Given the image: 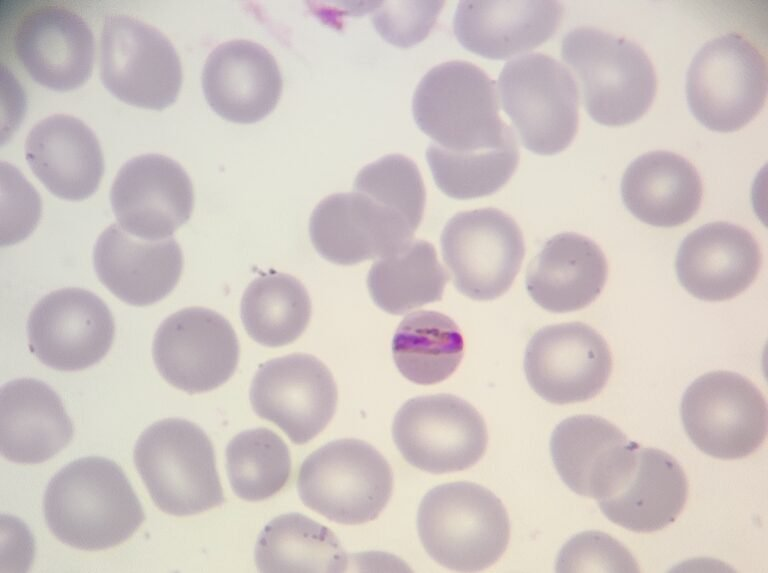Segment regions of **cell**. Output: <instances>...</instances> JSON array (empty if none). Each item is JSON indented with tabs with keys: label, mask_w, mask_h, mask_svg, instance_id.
<instances>
[{
	"label": "cell",
	"mask_w": 768,
	"mask_h": 573,
	"mask_svg": "<svg viewBox=\"0 0 768 573\" xmlns=\"http://www.w3.org/2000/svg\"><path fill=\"white\" fill-rule=\"evenodd\" d=\"M43 511L58 540L87 551L124 542L145 519L123 470L99 456L79 458L55 474L45 490Z\"/></svg>",
	"instance_id": "obj_1"
},
{
	"label": "cell",
	"mask_w": 768,
	"mask_h": 573,
	"mask_svg": "<svg viewBox=\"0 0 768 573\" xmlns=\"http://www.w3.org/2000/svg\"><path fill=\"white\" fill-rule=\"evenodd\" d=\"M412 111L419 129L450 152H473L516 140L499 116L495 82L467 61L430 69L417 85Z\"/></svg>",
	"instance_id": "obj_2"
},
{
	"label": "cell",
	"mask_w": 768,
	"mask_h": 573,
	"mask_svg": "<svg viewBox=\"0 0 768 573\" xmlns=\"http://www.w3.org/2000/svg\"><path fill=\"white\" fill-rule=\"evenodd\" d=\"M417 528L428 555L459 572L490 567L504 554L510 522L501 500L472 482H452L431 489L422 499Z\"/></svg>",
	"instance_id": "obj_3"
},
{
	"label": "cell",
	"mask_w": 768,
	"mask_h": 573,
	"mask_svg": "<svg viewBox=\"0 0 768 573\" xmlns=\"http://www.w3.org/2000/svg\"><path fill=\"white\" fill-rule=\"evenodd\" d=\"M561 51L578 76L587 113L595 122L627 125L651 107L656 74L636 43L594 27H578L564 36Z\"/></svg>",
	"instance_id": "obj_4"
},
{
	"label": "cell",
	"mask_w": 768,
	"mask_h": 573,
	"mask_svg": "<svg viewBox=\"0 0 768 573\" xmlns=\"http://www.w3.org/2000/svg\"><path fill=\"white\" fill-rule=\"evenodd\" d=\"M134 463L151 499L165 513L194 515L225 500L214 447L188 420L166 418L150 425L136 442Z\"/></svg>",
	"instance_id": "obj_5"
},
{
	"label": "cell",
	"mask_w": 768,
	"mask_h": 573,
	"mask_svg": "<svg viewBox=\"0 0 768 573\" xmlns=\"http://www.w3.org/2000/svg\"><path fill=\"white\" fill-rule=\"evenodd\" d=\"M298 494L308 508L340 524L376 519L393 491L392 469L369 443L338 439L312 452L301 464Z\"/></svg>",
	"instance_id": "obj_6"
},
{
	"label": "cell",
	"mask_w": 768,
	"mask_h": 573,
	"mask_svg": "<svg viewBox=\"0 0 768 573\" xmlns=\"http://www.w3.org/2000/svg\"><path fill=\"white\" fill-rule=\"evenodd\" d=\"M685 92L690 111L703 126L717 132L737 131L765 104V57L737 33L714 38L693 57Z\"/></svg>",
	"instance_id": "obj_7"
},
{
	"label": "cell",
	"mask_w": 768,
	"mask_h": 573,
	"mask_svg": "<svg viewBox=\"0 0 768 573\" xmlns=\"http://www.w3.org/2000/svg\"><path fill=\"white\" fill-rule=\"evenodd\" d=\"M503 108L522 145L539 155H554L573 141L579 122L578 87L556 59L530 53L509 61L499 74Z\"/></svg>",
	"instance_id": "obj_8"
},
{
	"label": "cell",
	"mask_w": 768,
	"mask_h": 573,
	"mask_svg": "<svg viewBox=\"0 0 768 573\" xmlns=\"http://www.w3.org/2000/svg\"><path fill=\"white\" fill-rule=\"evenodd\" d=\"M680 411L693 444L715 458L746 457L761 447L767 435L764 395L735 372L713 371L694 380L683 394Z\"/></svg>",
	"instance_id": "obj_9"
},
{
	"label": "cell",
	"mask_w": 768,
	"mask_h": 573,
	"mask_svg": "<svg viewBox=\"0 0 768 573\" xmlns=\"http://www.w3.org/2000/svg\"><path fill=\"white\" fill-rule=\"evenodd\" d=\"M99 66L106 89L135 107L165 109L176 101L181 89V62L170 40L130 16L105 19Z\"/></svg>",
	"instance_id": "obj_10"
},
{
	"label": "cell",
	"mask_w": 768,
	"mask_h": 573,
	"mask_svg": "<svg viewBox=\"0 0 768 573\" xmlns=\"http://www.w3.org/2000/svg\"><path fill=\"white\" fill-rule=\"evenodd\" d=\"M397 449L412 466L433 474L468 469L484 455L488 434L482 415L451 394L406 401L394 417Z\"/></svg>",
	"instance_id": "obj_11"
},
{
	"label": "cell",
	"mask_w": 768,
	"mask_h": 573,
	"mask_svg": "<svg viewBox=\"0 0 768 573\" xmlns=\"http://www.w3.org/2000/svg\"><path fill=\"white\" fill-rule=\"evenodd\" d=\"M441 249L454 286L478 301L504 294L525 255L521 229L512 217L496 208L454 215L442 231Z\"/></svg>",
	"instance_id": "obj_12"
},
{
	"label": "cell",
	"mask_w": 768,
	"mask_h": 573,
	"mask_svg": "<svg viewBox=\"0 0 768 573\" xmlns=\"http://www.w3.org/2000/svg\"><path fill=\"white\" fill-rule=\"evenodd\" d=\"M154 363L172 386L187 393L216 389L235 372L239 344L220 314L189 307L166 318L155 333Z\"/></svg>",
	"instance_id": "obj_13"
},
{
	"label": "cell",
	"mask_w": 768,
	"mask_h": 573,
	"mask_svg": "<svg viewBox=\"0 0 768 573\" xmlns=\"http://www.w3.org/2000/svg\"><path fill=\"white\" fill-rule=\"evenodd\" d=\"M337 397L330 370L316 357L303 353L265 362L250 388L254 412L277 425L298 445L326 428L335 413Z\"/></svg>",
	"instance_id": "obj_14"
},
{
	"label": "cell",
	"mask_w": 768,
	"mask_h": 573,
	"mask_svg": "<svg viewBox=\"0 0 768 573\" xmlns=\"http://www.w3.org/2000/svg\"><path fill=\"white\" fill-rule=\"evenodd\" d=\"M524 371L531 388L553 404L583 402L605 387L612 371L606 340L582 322L549 325L530 339Z\"/></svg>",
	"instance_id": "obj_15"
},
{
	"label": "cell",
	"mask_w": 768,
	"mask_h": 573,
	"mask_svg": "<svg viewBox=\"0 0 768 573\" xmlns=\"http://www.w3.org/2000/svg\"><path fill=\"white\" fill-rule=\"evenodd\" d=\"M115 333L113 316L94 293L63 288L44 296L27 322L30 351L46 366L79 371L105 357Z\"/></svg>",
	"instance_id": "obj_16"
},
{
	"label": "cell",
	"mask_w": 768,
	"mask_h": 573,
	"mask_svg": "<svg viewBox=\"0 0 768 573\" xmlns=\"http://www.w3.org/2000/svg\"><path fill=\"white\" fill-rule=\"evenodd\" d=\"M110 201L120 227L132 236L169 238L194 206L191 180L182 166L160 154L132 158L118 171Z\"/></svg>",
	"instance_id": "obj_17"
},
{
	"label": "cell",
	"mask_w": 768,
	"mask_h": 573,
	"mask_svg": "<svg viewBox=\"0 0 768 573\" xmlns=\"http://www.w3.org/2000/svg\"><path fill=\"white\" fill-rule=\"evenodd\" d=\"M415 230L399 212L358 191L324 198L309 223L316 251L339 265L390 255L410 242Z\"/></svg>",
	"instance_id": "obj_18"
},
{
	"label": "cell",
	"mask_w": 768,
	"mask_h": 573,
	"mask_svg": "<svg viewBox=\"0 0 768 573\" xmlns=\"http://www.w3.org/2000/svg\"><path fill=\"white\" fill-rule=\"evenodd\" d=\"M15 55L29 76L54 91H70L91 76L94 36L74 11L45 5L27 13L13 39Z\"/></svg>",
	"instance_id": "obj_19"
},
{
	"label": "cell",
	"mask_w": 768,
	"mask_h": 573,
	"mask_svg": "<svg viewBox=\"0 0 768 573\" xmlns=\"http://www.w3.org/2000/svg\"><path fill=\"white\" fill-rule=\"evenodd\" d=\"M638 446L617 426L594 415L564 419L550 439L551 457L562 481L573 492L597 501L621 486Z\"/></svg>",
	"instance_id": "obj_20"
},
{
	"label": "cell",
	"mask_w": 768,
	"mask_h": 573,
	"mask_svg": "<svg viewBox=\"0 0 768 573\" xmlns=\"http://www.w3.org/2000/svg\"><path fill=\"white\" fill-rule=\"evenodd\" d=\"M282 86L273 55L249 40L218 45L202 72V88L209 106L234 123H255L269 115L280 99Z\"/></svg>",
	"instance_id": "obj_21"
},
{
	"label": "cell",
	"mask_w": 768,
	"mask_h": 573,
	"mask_svg": "<svg viewBox=\"0 0 768 573\" xmlns=\"http://www.w3.org/2000/svg\"><path fill=\"white\" fill-rule=\"evenodd\" d=\"M761 262L760 247L749 231L718 221L685 237L675 268L679 282L691 295L705 301H724L753 283Z\"/></svg>",
	"instance_id": "obj_22"
},
{
	"label": "cell",
	"mask_w": 768,
	"mask_h": 573,
	"mask_svg": "<svg viewBox=\"0 0 768 573\" xmlns=\"http://www.w3.org/2000/svg\"><path fill=\"white\" fill-rule=\"evenodd\" d=\"M93 263L99 280L116 297L134 306L156 303L179 281L183 256L172 238H133L113 223L98 237Z\"/></svg>",
	"instance_id": "obj_23"
},
{
	"label": "cell",
	"mask_w": 768,
	"mask_h": 573,
	"mask_svg": "<svg viewBox=\"0 0 768 573\" xmlns=\"http://www.w3.org/2000/svg\"><path fill=\"white\" fill-rule=\"evenodd\" d=\"M562 17L558 1H460L453 30L465 49L503 60L546 42Z\"/></svg>",
	"instance_id": "obj_24"
},
{
	"label": "cell",
	"mask_w": 768,
	"mask_h": 573,
	"mask_svg": "<svg viewBox=\"0 0 768 573\" xmlns=\"http://www.w3.org/2000/svg\"><path fill=\"white\" fill-rule=\"evenodd\" d=\"M35 176L56 197L81 201L95 193L104 160L94 132L80 119L56 114L38 122L25 143Z\"/></svg>",
	"instance_id": "obj_25"
},
{
	"label": "cell",
	"mask_w": 768,
	"mask_h": 573,
	"mask_svg": "<svg viewBox=\"0 0 768 573\" xmlns=\"http://www.w3.org/2000/svg\"><path fill=\"white\" fill-rule=\"evenodd\" d=\"M74 426L61 398L46 383L20 378L0 390V448L9 461H47L73 438Z\"/></svg>",
	"instance_id": "obj_26"
},
{
	"label": "cell",
	"mask_w": 768,
	"mask_h": 573,
	"mask_svg": "<svg viewBox=\"0 0 768 573\" xmlns=\"http://www.w3.org/2000/svg\"><path fill=\"white\" fill-rule=\"evenodd\" d=\"M687 496V477L678 461L665 451L639 445L627 478L597 503L611 522L648 533L674 522Z\"/></svg>",
	"instance_id": "obj_27"
},
{
	"label": "cell",
	"mask_w": 768,
	"mask_h": 573,
	"mask_svg": "<svg viewBox=\"0 0 768 573\" xmlns=\"http://www.w3.org/2000/svg\"><path fill=\"white\" fill-rule=\"evenodd\" d=\"M608 266L601 248L590 238L560 233L549 239L530 262L526 289L543 309L554 313L580 310L602 292Z\"/></svg>",
	"instance_id": "obj_28"
},
{
	"label": "cell",
	"mask_w": 768,
	"mask_h": 573,
	"mask_svg": "<svg viewBox=\"0 0 768 573\" xmlns=\"http://www.w3.org/2000/svg\"><path fill=\"white\" fill-rule=\"evenodd\" d=\"M702 195V181L694 165L669 151L637 157L621 180V196L629 212L657 227L689 221L699 210Z\"/></svg>",
	"instance_id": "obj_29"
},
{
	"label": "cell",
	"mask_w": 768,
	"mask_h": 573,
	"mask_svg": "<svg viewBox=\"0 0 768 573\" xmlns=\"http://www.w3.org/2000/svg\"><path fill=\"white\" fill-rule=\"evenodd\" d=\"M255 563L266 573H341L348 557L336 535L300 513L272 519L260 532Z\"/></svg>",
	"instance_id": "obj_30"
},
{
	"label": "cell",
	"mask_w": 768,
	"mask_h": 573,
	"mask_svg": "<svg viewBox=\"0 0 768 573\" xmlns=\"http://www.w3.org/2000/svg\"><path fill=\"white\" fill-rule=\"evenodd\" d=\"M449 277L438 261L432 244L411 240L398 251L372 264L367 286L379 308L401 315L441 300Z\"/></svg>",
	"instance_id": "obj_31"
},
{
	"label": "cell",
	"mask_w": 768,
	"mask_h": 573,
	"mask_svg": "<svg viewBox=\"0 0 768 573\" xmlns=\"http://www.w3.org/2000/svg\"><path fill=\"white\" fill-rule=\"evenodd\" d=\"M464 340L447 315L421 310L407 315L392 340V354L399 372L419 385L440 383L458 368Z\"/></svg>",
	"instance_id": "obj_32"
},
{
	"label": "cell",
	"mask_w": 768,
	"mask_h": 573,
	"mask_svg": "<svg viewBox=\"0 0 768 573\" xmlns=\"http://www.w3.org/2000/svg\"><path fill=\"white\" fill-rule=\"evenodd\" d=\"M241 319L248 335L267 347L295 341L306 329L311 301L304 285L284 273L253 280L241 300Z\"/></svg>",
	"instance_id": "obj_33"
},
{
	"label": "cell",
	"mask_w": 768,
	"mask_h": 573,
	"mask_svg": "<svg viewBox=\"0 0 768 573\" xmlns=\"http://www.w3.org/2000/svg\"><path fill=\"white\" fill-rule=\"evenodd\" d=\"M291 463L288 446L268 428L245 430L226 448L231 487L246 501H262L278 493L290 478Z\"/></svg>",
	"instance_id": "obj_34"
},
{
	"label": "cell",
	"mask_w": 768,
	"mask_h": 573,
	"mask_svg": "<svg viewBox=\"0 0 768 573\" xmlns=\"http://www.w3.org/2000/svg\"><path fill=\"white\" fill-rule=\"evenodd\" d=\"M426 158L437 187L455 199L488 196L502 188L515 172L519 151L514 140L473 152H450L431 142Z\"/></svg>",
	"instance_id": "obj_35"
},
{
	"label": "cell",
	"mask_w": 768,
	"mask_h": 573,
	"mask_svg": "<svg viewBox=\"0 0 768 573\" xmlns=\"http://www.w3.org/2000/svg\"><path fill=\"white\" fill-rule=\"evenodd\" d=\"M354 191L382 202L418 228L426 191L419 169L410 158L391 154L366 165L356 176Z\"/></svg>",
	"instance_id": "obj_36"
},
{
	"label": "cell",
	"mask_w": 768,
	"mask_h": 573,
	"mask_svg": "<svg viewBox=\"0 0 768 573\" xmlns=\"http://www.w3.org/2000/svg\"><path fill=\"white\" fill-rule=\"evenodd\" d=\"M557 572H638L629 550L606 533L585 531L573 536L556 559Z\"/></svg>",
	"instance_id": "obj_37"
},
{
	"label": "cell",
	"mask_w": 768,
	"mask_h": 573,
	"mask_svg": "<svg viewBox=\"0 0 768 573\" xmlns=\"http://www.w3.org/2000/svg\"><path fill=\"white\" fill-rule=\"evenodd\" d=\"M380 4L372 14L375 29L387 42L406 48L428 36L444 2L385 1Z\"/></svg>",
	"instance_id": "obj_38"
}]
</instances>
